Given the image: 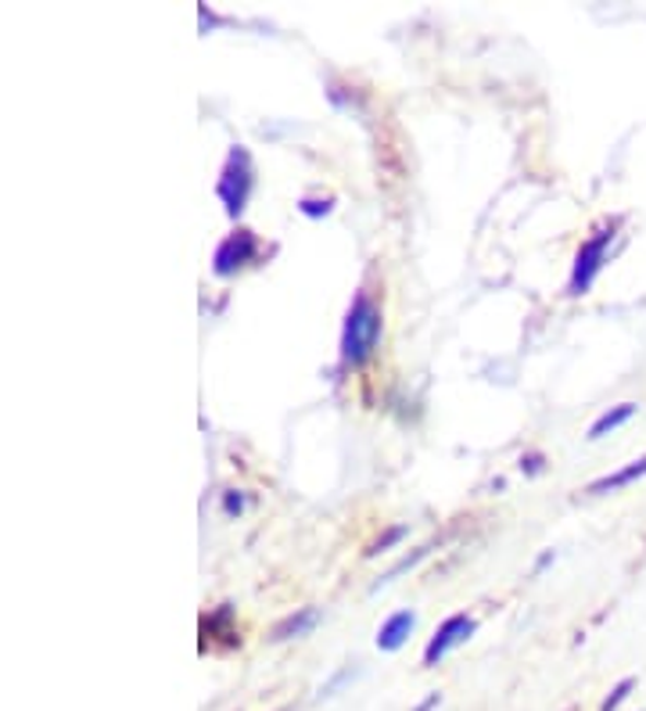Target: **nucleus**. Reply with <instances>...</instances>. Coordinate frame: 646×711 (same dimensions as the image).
I'll return each instance as SVG.
<instances>
[{
    "label": "nucleus",
    "mask_w": 646,
    "mask_h": 711,
    "mask_svg": "<svg viewBox=\"0 0 646 711\" xmlns=\"http://www.w3.org/2000/svg\"><path fill=\"white\" fill-rule=\"evenodd\" d=\"M381 330H384L381 305L370 299V291L359 288L349 302V313H345V324H342V338H338L342 363L345 366H367L381 346Z\"/></svg>",
    "instance_id": "nucleus-1"
},
{
    "label": "nucleus",
    "mask_w": 646,
    "mask_h": 711,
    "mask_svg": "<svg viewBox=\"0 0 646 711\" xmlns=\"http://www.w3.org/2000/svg\"><path fill=\"white\" fill-rule=\"evenodd\" d=\"M618 227H621V219H603V224L578 244L575 263H571V277H567V296H575V299L589 296V288L596 285V277H600V269L607 263V252H611V244L618 238Z\"/></svg>",
    "instance_id": "nucleus-2"
},
{
    "label": "nucleus",
    "mask_w": 646,
    "mask_h": 711,
    "mask_svg": "<svg viewBox=\"0 0 646 711\" xmlns=\"http://www.w3.org/2000/svg\"><path fill=\"white\" fill-rule=\"evenodd\" d=\"M255 191V166H252V155L241 144H234L227 152V162L219 169V180H216V194L223 208H227L230 219H241V213L248 208V198Z\"/></svg>",
    "instance_id": "nucleus-3"
},
{
    "label": "nucleus",
    "mask_w": 646,
    "mask_h": 711,
    "mask_svg": "<svg viewBox=\"0 0 646 711\" xmlns=\"http://www.w3.org/2000/svg\"><path fill=\"white\" fill-rule=\"evenodd\" d=\"M255 255H259V238H255V230H248V227L230 230V234L223 238V241L216 244V252H213V274H216L219 280L238 277L244 266L255 263Z\"/></svg>",
    "instance_id": "nucleus-4"
},
{
    "label": "nucleus",
    "mask_w": 646,
    "mask_h": 711,
    "mask_svg": "<svg viewBox=\"0 0 646 711\" xmlns=\"http://www.w3.org/2000/svg\"><path fill=\"white\" fill-rule=\"evenodd\" d=\"M475 632H478V618L464 615V611H459V615H450L439 625V629H434V636L424 647V668L442 665L445 654H453L456 647H464Z\"/></svg>",
    "instance_id": "nucleus-5"
},
{
    "label": "nucleus",
    "mask_w": 646,
    "mask_h": 711,
    "mask_svg": "<svg viewBox=\"0 0 646 711\" xmlns=\"http://www.w3.org/2000/svg\"><path fill=\"white\" fill-rule=\"evenodd\" d=\"M414 629H417V611L414 607L392 611V615L384 618L381 629H378V651H384V654L403 651V647L409 643V636H414Z\"/></svg>",
    "instance_id": "nucleus-6"
},
{
    "label": "nucleus",
    "mask_w": 646,
    "mask_h": 711,
    "mask_svg": "<svg viewBox=\"0 0 646 711\" xmlns=\"http://www.w3.org/2000/svg\"><path fill=\"white\" fill-rule=\"evenodd\" d=\"M323 618V611L320 607H295L291 615H284L277 625L270 629V643H288V640H302V636H309L320 625Z\"/></svg>",
    "instance_id": "nucleus-7"
},
{
    "label": "nucleus",
    "mask_w": 646,
    "mask_h": 711,
    "mask_svg": "<svg viewBox=\"0 0 646 711\" xmlns=\"http://www.w3.org/2000/svg\"><path fill=\"white\" fill-rule=\"evenodd\" d=\"M639 478H646V453L636 460H629L625 468H618L611 474H603V478H596V482L586 489L589 496H607V493H618V489H625L632 482H639Z\"/></svg>",
    "instance_id": "nucleus-8"
},
{
    "label": "nucleus",
    "mask_w": 646,
    "mask_h": 711,
    "mask_svg": "<svg viewBox=\"0 0 646 711\" xmlns=\"http://www.w3.org/2000/svg\"><path fill=\"white\" fill-rule=\"evenodd\" d=\"M636 413H639V402H618V407L603 410L600 417H596V421L589 424L586 438H589V443H600V438H607L611 432H618V427H625Z\"/></svg>",
    "instance_id": "nucleus-9"
},
{
    "label": "nucleus",
    "mask_w": 646,
    "mask_h": 711,
    "mask_svg": "<svg viewBox=\"0 0 646 711\" xmlns=\"http://www.w3.org/2000/svg\"><path fill=\"white\" fill-rule=\"evenodd\" d=\"M431 550H434V546H420V550H414V554H406V557H403L399 564H392V568H388V571H384V575H381V579H378L374 586H370V593H378V590H381V586H388V582H395V579H399V575H403V571H409V568H417V564H420V561H424V557L431 554Z\"/></svg>",
    "instance_id": "nucleus-10"
},
{
    "label": "nucleus",
    "mask_w": 646,
    "mask_h": 711,
    "mask_svg": "<svg viewBox=\"0 0 646 711\" xmlns=\"http://www.w3.org/2000/svg\"><path fill=\"white\" fill-rule=\"evenodd\" d=\"M406 535H409V525H392L388 532H381V535L374 539V543L367 546V554H363V557H381V554H388V550H392V546H399Z\"/></svg>",
    "instance_id": "nucleus-11"
},
{
    "label": "nucleus",
    "mask_w": 646,
    "mask_h": 711,
    "mask_svg": "<svg viewBox=\"0 0 646 711\" xmlns=\"http://www.w3.org/2000/svg\"><path fill=\"white\" fill-rule=\"evenodd\" d=\"M632 690H636V679H632V676H625V679H621V683L614 686V690H611V694H607V697H603V704H600V711H618L621 704H625V701H629V694H632Z\"/></svg>",
    "instance_id": "nucleus-12"
},
{
    "label": "nucleus",
    "mask_w": 646,
    "mask_h": 711,
    "mask_svg": "<svg viewBox=\"0 0 646 711\" xmlns=\"http://www.w3.org/2000/svg\"><path fill=\"white\" fill-rule=\"evenodd\" d=\"M298 213H302L306 219H323V216L334 213V198H331V194H327V198H302V202H298Z\"/></svg>",
    "instance_id": "nucleus-13"
},
{
    "label": "nucleus",
    "mask_w": 646,
    "mask_h": 711,
    "mask_svg": "<svg viewBox=\"0 0 646 711\" xmlns=\"http://www.w3.org/2000/svg\"><path fill=\"white\" fill-rule=\"evenodd\" d=\"M244 507H248V496L241 489H227V493H223V514H227V518H241Z\"/></svg>",
    "instance_id": "nucleus-14"
},
{
    "label": "nucleus",
    "mask_w": 646,
    "mask_h": 711,
    "mask_svg": "<svg viewBox=\"0 0 646 711\" xmlns=\"http://www.w3.org/2000/svg\"><path fill=\"white\" fill-rule=\"evenodd\" d=\"M542 471H546V453L531 449V453H525V457H521V474L536 478V474H542Z\"/></svg>",
    "instance_id": "nucleus-15"
},
{
    "label": "nucleus",
    "mask_w": 646,
    "mask_h": 711,
    "mask_svg": "<svg viewBox=\"0 0 646 711\" xmlns=\"http://www.w3.org/2000/svg\"><path fill=\"white\" fill-rule=\"evenodd\" d=\"M349 679H356V668H345V672H338V676H334V679H331V683L320 690V697H334V690H338L342 683H349Z\"/></svg>",
    "instance_id": "nucleus-16"
},
{
    "label": "nucleus",
    "mask_w": 646,
    "mask_h": 711,
    "mask_svg": "<svg viewBox=\"0 0 646 711\" xmlns=\"http://www.w3.org/2000/svg\"><path fill=\"white\" fill-rule=\"evenodd\" d=\"M550 564H553V550H546V554H539L536 568H531V571H536V575H542L546 568H550Z\"/></svg>",
    "instance_id": "nucleus-17"
},
{
    "label": "nucleus",
    "mask_w": 646,
    "mask_h": 711,
    "mask_svg": "<svg viewBox=\"0 0 646 711\" xmlns=\"http://www.w3.org/2000/svg\"><path fill=\"white\" fill-rule=\"evenodd\" d=\"M439 701H442V694H431L428 701H420V704H417V711H431V708H439Z\"/></svg>",
    "instance_id": "nucleus-18"
},
{
    "label": "nucleus",
    "mask_w": 646,
    "mask_h": 711,
    "mask_svg": "<svg viewBox=\"0 0 646 711\" xmlns=\"http://www.w3.org/2000/svg\"><path fill=\"white\" fill-rule=\"evenodd\" d=\"M280 711H295V708H280Z\"/></svg>",
    "instance_id": "nucleus-19"
}]
</instances>
